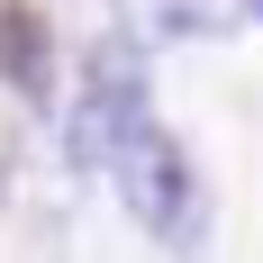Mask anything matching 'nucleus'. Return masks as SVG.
<instances>
[{
    "label": "nucleus",
    "instance_id": "1",
    "mask_svg": "<svg viewBox=\"0 0 263 263\" xmlns=\"http://www.w3.org/2000/svg\"><path fill=\"white\" fill-rule=\"evenodd\" d=\"M100 173L118 182L127 218L163 245V254H200V236H209V200H200V173H191V155H182V136H173V127L136 118V127L109 145Z\"/></svg>",
    "mask_w": 263,
    "mask_h": 263
},
{
    "label": "nucleus",
    "instance_id": "2",
    "mask_svg": "<svg viewBox=\"0 0 263 263\" xmlns=\"http://www.w3.org/2000/svg\"><path fill=\"white\" fill-rule=\"evenodd\" d=\"M136 118H155V91H145V46L118 27V36H100L91 64H82V100H73V118H64L73 163H82V173H100L109 145H118Z\"/></svg>",
    "mask_w": 263,
    "mask_h": 263
},
{
    "label": "nucleus",
    "instance_id": "3",
    "mask_svg": "<svg viewBox=\"0 0 263 263\" xmlns=\"http://www.w3.org/2000/svg\"><path fill=\"white\" fill-rule=\"evenodd\" d=\"M0 73L27 109H54V46L36 27V9H0Z\"/></svg>",
    "mask_w": 263,
    "mask_h": 263
},
{
    "label": "nucleus",
    "instance_id": "4",
    "mask_svg": "<svg viewBox=\"0 0 263 263\" xmlns=\"http://www.w3.org/2000/svg\"><path fill=\"white\" fill-rule=\"evenodd\" d=\"M118 18L136 46H182V36H218L236 9L227 0H118Z\"/></svg>",
    "mask_w": 263,
    "mask_h": 263
},
{
    "label": "nucleus",
    "instance_id": "5",
    "mask_svg": "<svg viewBox=\"0 0 263 263\" xmlns=\"http://www.w3.org/2000/svg\"><path fill=\"white\" fill-rule=\"evenodd\" d=\"M236 9H254V18H263V0H236Z\"/></svg>",
    "mask_w": 263,
    "mask_h": 263
}]
</instances>
